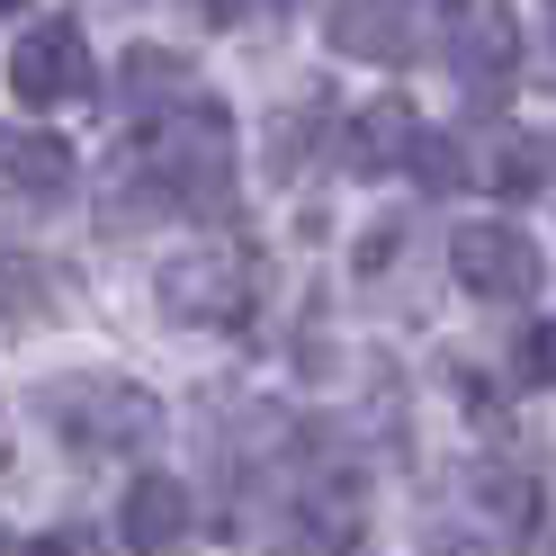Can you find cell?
<instances>
[{"mask_svg":"<svg viewBox=\"0 0 556 556\" xmlns=\"http://www.w3.org/2000/svg\"><path fill=\"white\" fill-rule=\"evenodd\" d=\"M511 63H520V18L503 10V0L458 10V27H448V73H458L467 90H503Z\"/></svg>","mask_w":556,"mask_h":556,"instance_id":"8","label":"cell"},{"mask_svg":"<svg viewBox=\"0 0 556 556\" xmlns=\"http://www.w3.org/2000/svg\"><path fill=\"white\" fill-rule=\"evenodd\" d=\"M520 387H556V324H539L520 341Z\"/></svg>","mask_w":556,"mask_h":556,"instance_id":"15","label":"cell"},{"mask_svg":"<svg viewBox=\"0 0 556 556\" xmlns=\"http://www.w3.org/2000/svg\"><path fill=\"white\" fill-rule=\"evenodd\" d=\"M117 539L135 556H170V547L189 539V484L180 476H135V494L117 511Z\"/></svg>","mask_w":556,"mask_h":556,"instance_id":"10","label":"cell"},{"mask_svg":"<svg viewBox=\"0 0 556 556\" xmlns=\"http://www.w3.org/2000/svg\"><path fill=\"white\" fill-rule=\"evenodd\" d=\"M117 90L144 109V99H189L198 81H189V63H180V54H126V63H117Z\"/></svg>","mask_w":556,"mask_h":556,"instance_id":"14","label":"cell"},{"mask_svg":"<svg viewBox=\"0 0 556 556\" xmlns=\"http://www.w3.org/2000/svg\"><path fill=\"white\" fill-rule=\"evenodd\" d=\"M63 296H73L63 269H46L37 252H0V324H54Z\"/></svg>","mask_w":556,"mask_h":556,"instance_id":"12","label":"cell"},{"mask_svg":"<svg viewBox=\"0 0 556 556\" xmlns=\"http://www.w3.org/2000/svg\"><path fill=\"white\" fill-rule=\"evenodd\" d=\"M530 556H556V511H539V530H530Z\"/></svg>","mask_w":556,"mask_h":556,"instance_id":"17","label":"cell"},{"mask_svg":"<svg viewBox=\"0 0 556 556\" xmlns=\"http://www.w3.org/2000/svg\"><path fill=\"white\" fill-rule=\"evenodd\" d=\"M10 90L27 99V109H73V99H90V90H99L90 37H81L73 18H37V27L10 46Z\"/></svg>","mask_w":556,"mask_h":556,"instance_id":"7","label":"cell"},{"mask_svg":"<svg viewBox=\"0 0 556 556\" xmlns=\"http://www.w3.org/2000/svg\"><path fill=\"white\" fill-rule=\"evenodd\" d=\"M476 180L503 189V198H530V189H547V144H539V135L494 126V135L476 144Z\"/></svg>","mask_w":556,"mask_h":556,"instance_id":"13","label":"cell"},{"mask_svg":"<svg viewBox=\"0 0 556 556\" xmlns=\"http://www.w3.org/2000/svg\"><path fill=\"white\" fill-rule=\"evenodd\" d=\"M440 18H458V0H332L324 37L332 54H359V63H413Z\"/></svg>","mask_w":556,"mask_h":556,"instance_id":"5","label":"cell"},{"mask_svg":"<svg viewBox=\"0 0 556 556\" xmlns=\"http://www.w3.org/2000/svg\"><path fill=\"white\" fill-rule=\"evenodd\" d=\"M413 144H422V126H413L404 90H387V99H368L359 126H351V170H359V180H387V170H404Z\"/></svg>","mask_w":556,"mask_h":556,"instance_id":"11","label":"cell"},{"mask_svg":"<svg viewBox=\"0 0 556 556\" xmlns=\"http://www.w3.org/2000/svg\"><path fill=\"white\" fill-rule=\"evenodd\" d=\"M37 556H90V539H81V530H73V539H46Z\"/></svg>","mask_w":556,"mask_h":556,"instance_id":"18","label":"cell"},{"mask_svg":"<svg viewBox=\"0 0 556 556\" xmlns=\"http://www.w3.org/2000/svg\"><path fill=\"white\" fill-rule=\"evenodd\" d=\"M448 269H458V288L484 296V305H530L539 296V242L520 225H503V216L448 233Z\"/></svg>","mask_w":556,"mask_h":556,"instance_id":"6","label":"cell"},{"mask_svg":"<svg viewBox=\"0 0 556 556\" xmlns=\"http://www.w3.org/2000/svg\"><path fill=\"white\" fill-rule=\"evenodd\" d=\"M198 18L206 27H242V18H252V0H198Z\"/></svg>","mask_w":556,"mask_h":556,"instance_id":"16","label":"cell"},{"mask_svg":"<svg viewBox=\"0 0 556 556\" xmlns=\"http://www.w3.org/2000/svg\"><path fill=\"white\" fill-rule=\"evenodd\" d=\"M368 530V484L341 467V476H315L278 503V530H269V556H351Z\"/></svg>","mask_w":556,"mask_h":556,"instance_id":"4","label":"cell"},{"mask_svg":"<svg viewBox=\"0 0 556 556\" xmlns=\"http://www.w3.org/2000/svg\"><path fill=\"white\" fill-rule=\"evenodd\" d=\"M225 189H233V117L206 90H189L117 144L109 206H189V216H216Z\"/></svg>","mask_w":556,"mask_h":556,"instance_id":"1","label":"cell"},{"mask_svg":"<svg viewBox=\"0 0 556 556\" xmlns=\"http://www.w3.org/2000/svg\"><path fill=\"white\" fill-rule=\"evenodd\" d=\"M37 413H46V431L63 448H81V458H135V448L162 440V404L135 387V377H99V368L54 377L37 395Z\"/></svg>","mask_w":556,"mask_h":556,"instance_id":"2","label":"cell"},{"mask_svg":"<svg viewBox=\"0 0 556 556\" xmlns=\"http://www.w3.org/2000/svg\"><path fill=\"white\" fill-rule=\"evenodd\" d=\"M153 296H162V315H170V324H198V332H233L242 315H252L261 278H252V252H242V242H189L180 261H162Z\"/></svg>","mask_w":556,"mask_h":556,"instance_id":"3","label":"cell"},{"mask_svg":"<svg viewBox=\"0 0 556 556\" xmlns=\"http://www.w3.org/2000/svg\"><path fill=\"white\" fill-rule=\"evenodd\" d=\"M18 10H27V0H0V18H18Z\"/></svg>","mask_w":556,"mask_h":556,"instance_id":"19","label":"cell"},{"mask_svg":"<svg viewBox=\"0 0 556 556\" xmlns=\"http://www.w3.org/2000/svg\"><path fill=\"white\" fill-rule=\"evenodd\" d=\"M73 189V144L46 126H0V198L10 206H46Z\"/></svg>","mask_w":556,"mask_h":556,"instance_id":"9","label":"cell"}]
</instances>
